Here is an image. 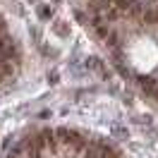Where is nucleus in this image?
I'll list each match as a JSON object with an SVG mask.
<instances>
[{
    "instance_id": "obj_4",
    "label": "nucleus",
    "mask_w": 158,
    "mask_h": 158,
    "mask_svg": "<svg viewBox=\"0 0 158 158\" xmlns=\"http://www.w3.org/2000/svg\"><path fill=\"white\" fill-rule=\"evenodd\" d=\"M151 96H153V98H156V101H158V89H156V91H153V94H151Z\"/></svg>"
},
{
    "instance_id": "obj_1",
    "label": "nucleus",
    "mask_w": 158,
    "mask_h": 158,
    "mask_svg": "<svg viewBox=\"0 0 158 158\" xmlns=\"http://www.w3.org/2000/svg\"><path fill=\"white\" fill-rule=\"evenodd\" d=\"M58 139L65 141V144H69V146H74V148L84 146V139L79 137L77 132H72V129H58Z\"/></svg>"
},
{
    "instance_id": "obj_5",
    "label": "nucleus",
    "mask_w": 158,
    "mask_h": 158,
    "mask_svg": "<svg viewBox=\"0 0 158 158\" xmlns=\"http://www.w3.org/2000/svg\"><path fill=\"white\" fill-rule=\"evenodd\" d=\"M10 158H17V156H10Z\"/></svg>"
},
{
    "instance_id": "obj_2",
    "label": "nucleus",
    "mask_w": 158,
    "mask_h": 158,
    "mask_svg": "<svg viewBox=\"0 0 158 158\" xmlns=\"http://www.w3.org/2000/svg\"><path fill=\"white\" fill-rule=\"evenodd\" d=\"M139 86H141L144 91H148V94H153V91L158 89V84L153 81V79H148V77H141V79H139Z\"/></svg>"
},
{
    "instance_id": "obj_3",
    "label": "nucleus",
    "mask_w": 158,
    "mask_h": 158,
    "mask_svg": "<svg viewBox=\"0 0 158 158\" xmlns=\"http://www.w3.org/2000/svg\"><path fill=\"white\" fill-rule=\"evenodd\" d=\"M39 137H41V141H43V146H53V132H50V129L41 132Z\"/></svg>"
}]
</instances>
